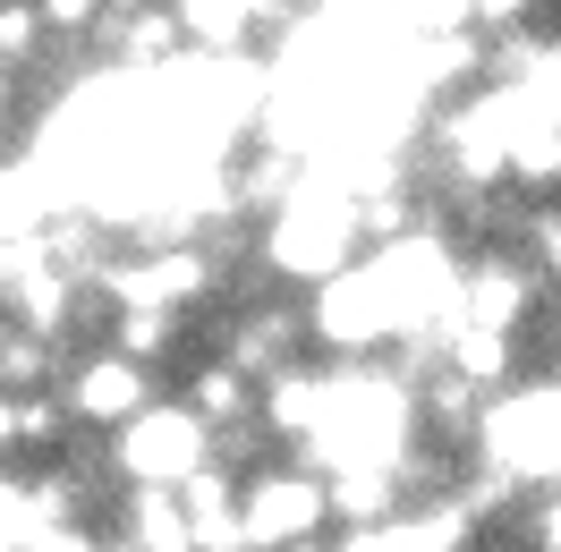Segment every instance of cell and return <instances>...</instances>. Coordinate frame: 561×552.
I'll return each instance as SVG.
<instances>
[{
  "mask_svg": "<svg viewBox=\"0 0 561 552\" xmlns=\"http://www.w3.org/2000/svg\"><path fill=\"white\" fill-rule=\"evenodd\" d=\"M171 9H179V26H187L196 51H230V60L264 51L298 18V0H171Z\"/></svg>",
  "mask_w": 561,
  "mask_h": 552,
  "instance_id": "277c9868",
  "label": "cell"
},
{
  "mask_svg": "<svg viewBox=\"0 0 561 552\" xmlns=\"http://www.w3.org/2000/svg\"><path fill=\"white\" fill-rule=\"evenodd\" d=\"M60 400H69L77 425L119 434V425L153 400V366H145V357H128L119 341H103V348H85V357H69V366H60Z\"/></svg>",
  "mask_w": 561,
  "mask_h": 552,
  "instance_id": "3957f363",
  "label": "cell"
},
{
  "mask_svg": "<svg viewBox=\"0 0 561 552\" xmlns=\"http://www.w3.org/2000/svg\"><path fill=\"white\" fill-rule=\"evenodd\" d=\"M205 459H213V425L187 400H145L111 434V476H128V484H187Z\"/></svg>",
  "mask_w": 561,
  "mask_h": 552,
  "instance_id": "7a4b0ae2",
  "label": "cell"
},
{
  "mask_svg": "<svg viewBox=\"0 0 561 552\" xmlns=\"http://www.w3.org/2000/svg\"><path fill=\"white\" fill-rule=\"evenodd\" d=\"M18 459V391H0V468Z\"/></svg>",
  "mask_w": 561,
  "mask_h": 552,
  "instance_id": "5b68a950",
  "label": "cell"
},
{
  "mask_svg": "<svg viewBox=\"0 0 561 552\" xmlns=\"http://www.w3.org/2000/svg\"><path fill=\"white\" fill-rule=\"evenodd\" d=\"M239 493H247V544L289 552L307 536H332V476L316 459H264L239 476Z\"/></svg>",
  "mask_w": 561,
  "mask_h": 552,
  "instance_id": "6da1fadb",
  "label": "cell"
},
{
  "mask_svg": "<svg viewBox=\"0 0 561 552\" xmlns=\"http://www.w3.org/2000/svg\"><path fill=\"white\" fill-rule=\"evenodd\" d=\"M553 332H561V298H553Z\"/></svg>",
  "mask_w": 561,
  "mask_h": 552,
  "instance_id": "8992f818",
  "label": "cell"
}]
</instances>
